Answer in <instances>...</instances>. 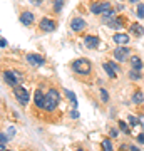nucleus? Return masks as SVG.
<instances>
[{"label": "nucleus", "mask_w": 144, "mask_h": 151, "mask_svg": "<svg viewBox=\"0 0 144 151\" xmlns=\"http://www.w3.org/2000/svg\"><path fill=\"white\" fill-rule=\"evenodd\" d=\"M138 143L144 145V134H138Z\"/></svg>", "instance_id": "obj_27"}, {"label": "nucleus", "mask_w": 144, "mask_h": 151, "mask_svg": "<svg viewBox=\"0 0 144 151\" xmlns=\"http://www.w3.org/2000/svg\"><path fill=\"white\" fill-rule=\"evenodd\" d=\"M139 123H141V126L144 128V114H141V116H139Z\"/></svg>", "instance_id": "obj_30"}, {"label": "nucleus", "mask_w": 144, "mask_h": 151, "mask_svg": "<svg viewBox=\"0 0 144 151\" xmlns=\"http://www.w3.org/2000/svg\"><path fill=\"white\" fill-rule=\"evenodd\" d=\"M65 94H67V97H69L70 101H72V103H74V106L75 104H77V101H75V94L72 91H65Z\"/></svg>", "instance_id": "obj_23"}, {"label": "nucleus", "mask_w": 144, "mask_h": 151, "mask_svg": "<svg viewBox=\"0 0 144 151\" xmlns=\"http://www.w3.org/2000/svg\"><path fill=\"white\" fill-rule=\"evenodd\" d=\"M129 2H131V4H138L139 0H129Z\"/></svg>", "instance_id": "obj_33"}, {"label": "nucleus", "mask_w": 144, "mask_h": 151, "mask_svg": "<svg viewBox=\"0 0 144 151\" xmlns=\"http://www.w3.org/2000/svg\"><path fill=\"white\" fill-rule=\"evenodd\" d=\"M91 62L87 59H77L72 62V69H74V72H77V74L80 76H87L89 72H91Z\"/></svg>", "instance_id": "obj_2"}, {"label": "nucleus", "mask_w": 144, "mask_h": 151, "mask_svg": "<svg viewBox=\"0 0 144 151\" xmlns=\"http://www.w3.org/2000/svg\"><path fill=\"white\" fill-rule=\"evenodd\" d=\"M34 20H35V15L32 12H22L20 14V22L24 25H30V24H34Z\"/></svg>", "instance_id": "obj_9"}, {"label": "nucleus", "mask_w": 144, "mask_h": 151, "mask_svg": "<svg viewBox=\"0 0 144 151\" xmlns=\"http://www.w3.org/2000/svg\"><path fill=\"white\" fill-rule=\"evenodd\" d=\"M84 42H85V45L89 49H96L97 45H99V39L96 37V35H85V39H84Z\"/></svg>", "instance_id": "obj_10"}, {"label": "nucleus", "mask_w": 144, "mask_h": 151, "mask_svg": "<svg viewBox=\"0 0 144 151\" xmlns=\"http://www.w3.org/2000/svg\"><path fill=\"white\" fill-rule=\"evenodd\" d=\"M9 139H10V138H9V136H7L5 133H2V134H0V143H2V145H0V150H2V151H5V150H7L5 143H7Z\"/></svg>", "instance_id": "obj_17"}, {"label": "nucleus", "mask_w": 144, "mask_h": 151, "mask_svg": "<svg viewBox=\"0 0 144 151\" xmlns=\"http://www.w3.org/2000/svg\"><path fill=\"white\" fill-rule=\"evenodd\" d=\"M131 65H133V69H136V70H143V62H141V59H139L138 55H133L131 57Z\"/></svg>", "instance_id": "obj_13"}, {"label": "nucleus", "mask_w": 144, "mask_h": 151, "mask_svg": "<svg viewBox=\"0 0 144 151\" xmlns=\"http://www.w3.org/2000/svg\"><path fill=\"white\" fill-rule=\"evenodd\" d=\"M87 27V24H85L84 19H80V17H74L72 20H70V29L75 30V32H80V30H84Z\"/></svg>", "instance_id": "obj_5"}, {"label": "nucleus", "mask_w": 144, "mask_h": 151, "mask_svg": "<svg viewBox=\"0 0 144 151\" xmlns=\"http://www.w3.org/2000/svg\"><path fill=\"white\" fill-rule=\"evenodd\" d=\"M14 133H15V129H14V128H9V138H12Z\"/></svg>", "instance_id": "obj_29"}, {"label": "nucleus", "mask_w": 144, "mask_h": 151, "mask_svg": "<svg viewBox=\"0 0 144 151\" xmlns=\"http://www.w3.org/2000/svg\"><path fill=\"white\" fill-rule=\"evenodd\" d=\"M39 27L44 32H52V30H55V22L50 20V19H42L40 24H39Z\"/></svg>", "instance_id": "obj_8"}, {"label": "nucleus", "mask_w": 144, "mask_h": 151, "mask_svg": "<svg viewBox=\"0 0 144 151\" xmlns=\"http://www.w3.org/2000/svg\"><path fill=\"white\" fill-rule=\"evenodd\" d=\"M119 129L123 131L124 134H129V131H131V129H129V126L124 123V121H119Z\"/></svg>", "instance_id": "obj_20"}, {"label": "nucleus", "mask_w": 144, "mask_h": 151, "mask_svg": "<svg viewBox=\"0 0 144 151\" xmlns=\"http://www.w3.org/2000/svg\"><path fill=\"white\" fill-rule=\"evenodd\" d=\"M27 60H29V64L34 65V67H40V65H44V62H45L44 55H40V54H29L27 55Z\"/></svg>", "instance_id": "obj_6"}, {"label": "nucleus", "mask_w": 144, "mask_h": 151, "mask_svg": "<svg viewBox=\"0 0 144 151\" xmlns=\"http://www.w3.org/2000/svg\"><path fill=\"white\" fill-rule=\"evenodd\" d=\"M129 55V49L128 47H116L114 49V59L119 62H124Z\"/></svg>", "instance_id": "obj_7"}, {"label": "nucleus", "mask_w": 144, "mask_h": 151, "mask_svg": "<svg viewBox=\"0 0 144 151\" xmlns=\"http://www.w3.org/2000/svg\"><path fill=\"white\" fill-rule=\"evenodd\" d=\"M101 99H102V103H107L109 101V94H107L106 89H101Z\"/></svg>", "instance_id": "obj_21"}, {"label": "nucleus", "mask_w": 144, "mask_h": 151, "mask_svg": "<svg viewBox=\"0 0 144 151\" xmlns=\"http://www.w3.org/2000/svg\"><path fill=\"white\" fill-rule=\"evenodd\" d=\"M60 101V96H59V91L57 89H49L47 94H45V103H44V109L45 111H54L57 108V104Z\"/></svg>", "instance_id": "obj_1"}, {"label": "nucleus", "mask_w": 144, "mask_h": 151, "mask_svg": "<svg viewBox=\"0 0 144 151\" xmlns=\"http://www.w3.org/2000/svg\"><path fill=\"white\" fill-rule=\"evenodd\" d=\"M102 148H104L106 151H111V150H112L111 141H109V139H104V141H102Z\"/></svg>", "instance_id": "obj_22"}, {"label": "nucleus", "mask_w": 144, "mask_h": 151, "mask_svg": "<svg viewBox=\"0 0 144 151\" xmlns=\"http://www.w3.org/2000/svg\"><path fill=\"white\" fill-rule=\"evenodd\" d=\"M34 101H35V106L40 109H44V103H45V94H42L40 91H35L34 94Z\"/></svg>", "instance_id": "obj_11"}, {"label": "nucleus", "mask_w": 144, "mask_h": 151, "mask_svg": "<svg viewBox=\"0 0 144 151\" xmlns=\"http://www.w3.org/2000/svg\"><path fill=\"white\" fill-rule=\"evenodd\" d=\"M15 96H17V101H19L22 106H25V104L29 103V99H30L29 92H27L24 87H17V86H15Z\"/></svg>", "instance_id": "obj_4"}, {"label": "nucleus", "mask_w": 144, "mask_h": 151, "mask_svg": "<svg viewBox=\"0 0 144 151\" xmlns=\"http://www.w3.org/2000/svg\"><path fill=\"white\" fill-rule=\"evenodd\" d=\"M138 17H139V19H143V17H144V5H143V4L138 5Z\"/></svg>", "instance_id": "obj_25"}, {"label": "nucleus", "mask_w": 144, "mask_h": 151, "mask_svg": "<svg viewBox=\"0 0 144 151\" xmlns=\"http://www.w3.org/2000/svg\"><path fill=\"white\" fill-rule=\"evenodd\" d=\"M129 77H131L133 81H139V79H141V72L136 70V69H133L131 72H129Z\"/></svg>", "instance_id": "obj_18"}, {"label": "nucleus", "mask_w": 144, "mask_h": 151, "mask_svg": "<svg viewBox=\"0 0 144 151\" xmlns=\"http://www.w3.org/2000/svg\"><path fill=\"white\" fill-rule=\"evenodd\" d=\"M4 81H5L9 86L15 87L17 84L22 82V76L19 74L17 70H5V72H4Z\"/></svg>", "instance_id": "obj_3"}, {"label": "nucleus", "mask_w": 144, "mask_h": 151, "mask_svg": "<svg viewBox=\"0 0 144 151\" xmlns=\"http://www.w3.org/2000/svg\"><path fill=\"white\" fill-rule=\"evenodd\" d=\"M131 32L139 37V35L144 34V29H143V25H139V24H133V25H131Z\"/></svg>", "instance_id": "obj_15"}, {"label": "nucleus", "mask_w": 144, "mask_h": 151, "mask_svg": "<svg viewBox=\"0 0 144 151\" xmlns=\"http://www.w3.org/2000/svg\"><path fill=\"white\" fill-rule=\"evenodd\" d=\"M104 70L107 72V76H109L111 79H116V77H117V72H116V69H114V67L109 64V62H106V64H104Z\"/></svg>", "instance_id": "obj_14"}, {"label": "nucleus", "mask_w": 144, "mask_h": 151, "mask_svg": "<svg viewBox=\"0 0 144 151\" xmlns=\"http://www.w3.org/2000/svg\"><path fill=\"white\" fill-rule=\"evenodd\" d=\"M0 47H2V49L7 47V39H5V37H2V39H0Z\"/></svg>", "instance_id": "obj_26"}, {"label": "nucleus", "mask_w": 144, "mask_h": 151, "mask_svg": "<svg viewBox=\"0 0 144 151\" xmlns=\"http://www.w3.org/2000/svg\"><path fill=\"white\" fill-rule=\"evenodd\" d=\"M117 134H119L117 129H111V136H112V138H117Z\"/></svg>", "instance_id": "obj_28"}, {"label": "nucleus", "mask_w": 144, "mask_h": 151, "mask_svg": "<svg viewBox=\"0 0 144 151\" xmlns=\"http://www.w3.org/2000/svg\"><path fill=\"white\" fill-rule=\"evenodd\" d=\"M109 64H111V65H112V67H114V69H116V70L119 69V67H117V64H114V60H111V62H109Z\"/></svg>", "instance_id": "obj_32"}, {"label": "nucleus", "mask_w": 144, "mask_h": 151, "mask_svg": "<svg viewBox=\"0 0 144 151\" xmlns=\"http://www.w3.org/2000/svg\"><path fill=\"white\" fill-rule=\"evenodd\" d=\"M128 121L131 123V126H136V124H139V118H134V116H129Z\"/></svg>", "instance_id": "obj_24"}, {"label": "nucleus", "mask_w": 144, "mask_h": 151, "mask_svg": "<svg viewBox=\"0 0 144 151\" xmlns=\"http://www.w3.org/2000/svg\"><path fill=\"white\" fill-rule=\"evenodd\" d=\"M70 118H79V113H77V111H72V113H70Z\"/></svg>", "instance_id": "obj_31"}, {"label": "nucleus", "mask_w": 144, "mask_h": 151, "mask_svg": "<svg viewBox=\"0 0 144 151\" xmlns=\"http://www.w3.org/2000/svg\"><path fill=\"white\" fill-rule=\"evenodd\" d=\"M64 7V0H54V10L55 12H60Z\"/></svg>", "instance_id": "obj_19"}, {"label": "nucleus", "mask_w": 144, "mask_h": 151, "mask_svg": "<svg viewBox=\"0 0 144 151\" xmlns=\"http://www.w3.org/2000/svg\"><path fill=\"white\" fill-rule=\"evenodd\" d=\"M114 42L119 44V45H124V44L129 42V35L128 34H114Z\"/></svg>", "instance_id": "obj_12"}, {"label": "nucleus", "mask_w": 144, "mask_h": 151, "mask_svg": "<svg viewBox=\"0 0 144 151\" xmlns=\"http://www.w3.org/2000/svg\"><path fill=\"white\" fill-rule=\"evenodd\" d=\"M144 101V94L141 91H136L134 92V96H133V103L134 104H141Z\"/></svg>", "instance_id": "obj_16"}]
</instances>
